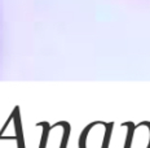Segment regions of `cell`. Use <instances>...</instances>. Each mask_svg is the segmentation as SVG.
<instances>
[{
	"label": "cell",
	"mask_w": 150,
	"mask_h": 148,
	"mask_svg": "<svg viewBox=\"0 0 150 148\" xmlns=\"http://www.w3.org/2000/svg\"><path fill=\"white\" fill-rule=\"evenodd\" d=\"M38 127H44L43 129V134H42V140H40V146L39 148H45L47 147V140H48V135L51 133V125L48 124V122H39V124H36Z\"/></svg>",
	"instance_id": "1"
},
{
	"label": "cell",
	"mask_w": 150,
	"mask_h": 148,
	"mask_svg": "<svg viewBox=\"0 0 150 148\" xmlns=\"http://www.w3.org/2000/svg\"><path fill=\"white\" fill-rule=\"evenodd\" d=\"M123 127H128L127 129V135H126V143H124V148H131V142H132V133L133 129H135V124L131 121L128 122H123L122 124Z\"/></svg>",
	"instance_id": "2"
},
{
	"label": "cell",
	"mask_w": 150,
	"mask_h": 148,
	"mask_svg": "<svg viewBox=\"0 0 150 148\" xmlns=\"http://www.w3.org/2000/svg\"><path fill=\"white\" fill-rule=\"evenodd\" d=\"M60 125L64 127V135H62V142L60 148H66L67 147V140H69V135H70V124L66 121H60Z\"/></svg>",
	"instance_id": "3"
},
{
	"label": "cell",
	"mask_w": 150,
	"mask_h": 148,
	"mask_svg": "<svg viewBox=\"0 0 150 148\" xmlns=\"http://www.w3.org/2000/svg\"><path fill=\"white\" fill-rule=\"evenodd\" d=\"M112 127H114V122H109V124H106L105 137H104V143H102V148H109V144H110V139H111V134H112Z\"/></svg>",
	"instance_id": "4"
}]
</instances>
